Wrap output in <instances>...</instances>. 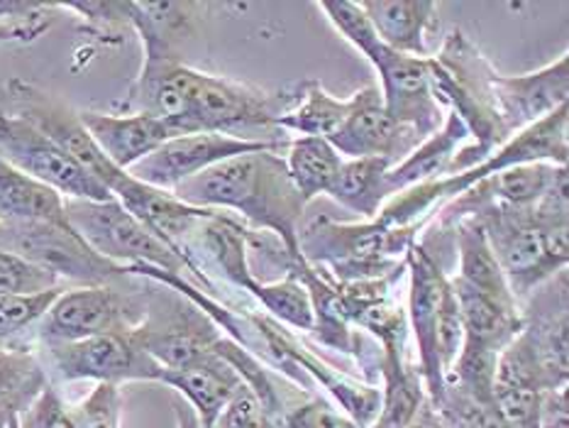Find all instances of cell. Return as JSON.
I'll list each match as a JSON object with an SVG mask.
<instances>
[{"label":"cell","instance_id":"6da1fadb","mask_svg":"<svg viewBox=\"0 0 569 428\" xmlns=\"http://www.w3.org/2000/svg\"><path fill=\"white\" fill-rule=\"evenodd\" d=\"M181 203L240 213L252 230L277 236L293 257L299 252L303 199L296 191L281 152H250L226 159L171 191Z\"/></svg>","mask_w":569,"mask_h":428},{"label":"cell","instance_id":"9a60e30c","mask_svg":"<svg viewBox=\"0 0 569 428\" xmlns=\"http://www.w3.org/2000/svg\"><path fill=\"white\" fill-rule=\"evenodd\" d=\"M328 142L342 159L381 157L396 167L423 138L387 113L379 86H365L362 91L350 96V116Z\"/></svg>","mask_w":569,"mask_h":428},{"label":"cell","instance_id":"f35d334b","mask_svg":"<svg viewBox=\"0 0 569 428\" xmlns=\"http://www.w3.org/2000/svg\"><path fill=\"white\" fill-rule=\"evenodd\" d=\"M538 428H569L567 387H562V389H548L546 395H542Z\"/></svg>","mask_w":569,"mask_h":428},{"label":"cell","instance_id":"d590c367","mask_svg":"<svg viewBox=\"0 0 569 428\" xmlns=\"http://www.w3.org/2000/svg\"><path fill=\"white\" fill-rule=\"evenodd\" d=\"M283 421H287V428H360L348 414L318 397L287 409Z\"/></svg>","mask_w":569,"mask_h":428},{"label":"cell","instance_id":"bcb514c9","mask_svg":"<svg viewBox=\"0 0 569 428\" xmlns=\"http://www.w3.org/2000/svg\"><path fill=\"white\" fill-rule=\"evenodd\" d=\"M442 428H445V426H442Z\"/></svg>","mask_w":569,"mask_h":428},{"label":"cell","instance_id":"d4e9b609","mask_svg":"<svg viewBox=\"0 0 569 428\" xmlns=\"http://www.w3.org/2000/svg\"><path fill=\"white\" fill-rule=\"evenodd\" d=\"M393 165L381 157L345 159L340 175L328 196L365 220H375L391 199L387 189V175Z\"/></svg>","mask_w":569,"mask_h":428},{"label":"cell","instance_id":"7402d4cb","mask_svg":"<svg viewBox=\"0 0 569 428\" xmlns=\"http://www.w3.org/2000/svg\"><path fill=\"white\" fill-rule=\"evenodd\" d=\"M381 407L372 428H408L426 404L418 365L406 360V348L381 350Z\"/></svg>","mask_w":569,"mask_h":428},{"label":"cell","instance_id":"ba28073f","mask_svg":"<svg viewBox=\"0 0 569 428\" xmlns=\"http://www.w3.org/2000/svg\"><path fill=\"white\" fill-rule=\"evenodd\" d=\"M147 313H150V301L142 293H126L113 285L69 287L37 324L34 334L40 342L132 334L144 324Z\"/></svg>","mask_w":569,"mask_h":428},{"label":"cell","instance_id":"f6af8a7d","mask_svg":"<svg viewBox=\"0 0 569 428\" xmlns=\"http://www.w3.org/2000/svg\"><path fill=\"white\" fill-rule=\"evenodd\" d=\"M0 348H3V342H0Z\"/></svg>","mask_w":569,"mask_h":428},{"label":"cell","instance_id":"277c9868","mask_svg":"<svg viewBox=\"0 0 569 428\" xmlns=\"http://www.w3.org/2000/svg\"><path fill=\"white\" fill-rule=\"evenodd\" d=\"M418 242L413 228H383L377 220L338 223L318 216L299 230V252L308 265L323 267L338 285L387 277L406 267V252Z\"/></svg>","mask_w":569,"mask_h":428},{"label":"cell","instance_id":"ac0fdd59","mask_svg":"<svg viewBox=\"0 0 569 428\" xmlns=\"http://www.w3.org/2000/svg\"><path fill=\"white\" fill-rule=\"evenodd\" d=\"M159 382L187 397L201 428H213L230 399L244 387L238 370L216 350L206 360L183 370H162Z\"/></svg>","mask_w":569,"mask_h":428},{"label":"cell","instance_id":"f1b7e54d","mask_svg":"<svg viewBox=\"0 0 569 428\" xmlns=\"http://www.w3.org/2000/svg\"><path fill=\"white\" fill-rule=\"evenodd\" d=\"M247 293L254 297L257 303L264 309V313L274 318L281 326H287L291 330H306V334L313 330V301L296 277H283L279 281H254Z\"/></svg>","mask_w":569,"mask_h":428},{"label":"cell","instance_id":"83f0119b","mask_svg":"<svg viewBox=\"0 0 569 428\" xmlns=\"http://www.w3.org/2000/svg\"><path fill=\"white\" fill-rule=\"evenodd\" d=\"M47 385L44 367L32 350L20 346L0 348V407L20 414Z\"/></svg>","mask_w":569,"mask_h":428},{"label":"cell","instance_id":"30bf717a","mask_svg":"<svg viewBox=\"0 0 569 428\" xmlns=\"http://www.w3.org/2000/svg\"><path fill=\"white\" fill-rule=\"evenodd\" d=\"M0 157L22 175L44 183L61 199L77 201H110V193L101 181L89 175L77 159L69 157L59 145L16 116L0 113Z\"/></svg>","mask_w":569,"mask_h":428},{"label":"cell","instance_id":"ffe728a7","mask_svg":"<svg viewBox=\"0 0 569 428\" xmlns=\"http://www.w3.org/2000/svg\"><path fill=\"white\" fill-rule=\"evenodd\" d=\"M203 3H128L130 28L140 34L144 61H181V44L193 32Z\"/></svg>","mask_w":569,"mask_h":428},{"label":"cell","instance_id":"4316f807","mask_svg":"<svg viewBox=\"0 0 569 428\" xmlns=\"http://www.w3.org/2000/svg\"><path fill=\"white\" fill-rule=\"evenodd\" d=\"M348 116L350 98H336L320 81H303L299 103L277 120V130L296 132L299 138L303 135V138L330 140Z\"/></svg>","mask_w":569,"mask_h":428},{"label":"cell","instance_id":"4dcf8cb0","mask_svg":"<svg viewBox=\"0 0 569 428\" xmlns=\"http://www.w3.org/2000/svg\"><path fill=\"white\" fill-rule=\"evenodd\" d=\"M73 428H120L122 395L118 385H96L89 397L67 407Z\"/></svg>","mask_w":569,"mask_h":428},{"label":"cell","instance_id":"7bdbcfd3","mask_svg":"<svg viewBox=\"0 0 569 428\" xmlns=\"http://www.w3.org/2000/svg\"><path fill=\"white\" fill-rule=\"evenodd\" d=\"M12 416H16V411H10V409H3V407H0V428H10Z\"/></svg>","mask_w":569,"mask_h":428},{"label":"cell","instance_id":"cb8c5ba5","mask_svg":"<svg viewBox=\"0 0 569 428\" xmlns=\"http://www.w3.org/2000/svg\"><path fill=\"white\" fill-rule=\"evenodd\" d=\"M455 242H457V275L450 277L460 285L475 289L487 297L501 301H518L506 281L501 267L493 257L485 230L479 228L477 220L462 218L452 226Z\"/></svg>","mask_w":569,"mask_h":428},{"label":"cell","instance_id":"8fae6325","mask_svg":"<svg viewBox=\"0 0 569 428\" xmlns=\"http://www.w3.org/2000/svg\"><path fill=\"white\" fill-rule=\"evenodd\" d=\"M6 98L8 110H3V113L30 122L32 128L44 135V138H49L69 157L77 159V162L101 181L108 191L122 175H126L122 169L110 165L103 152L98 150L91 135L83 128L79 110H73L69 103L61 101L59 96L49 93L30 81L10 79L6 83Z\"/></svg>","mask_w":569,"mask_h":428},{"label":"cell","instance_id":"8d00e7d4","mask_svg":"<svg viewBox=\"0 0 569 428\" xmlns=\"http://www.w3.org/2000/svg\"><path fill=\"white\" fill-rule=\"evenodd\" d=\"M18 428H73V424L67 404L61 401L52 385H47L30 407L18 414Z\"/></svg>","mask_w":569,"mask_h":428},{"label":"cell","instance_id":"7c38bea8","mask_svg":"<svg viewBox=\"0 0 569 428\" xmlns=\"http://www.w3.org/2000/svg\"><path fill=\"white\" fill-rule=\"evenodd\" d=\"M291 138L287 140H252V138H232L220 132H196L171 138L142 162L134 165L128 175L147 187L174 191L179 183L201 175V171L216 167L226 159L250 155V152H283Z\"/></svg>","mask_w":569,"mask_h":428},{"label":"cell","instance_id":"5b68a950","mask_svg":"<svg viewBox=\"0 0 569 428\" xmlns=\"http://www.w3.org/2000/svg\"><path fill=\"white\" fill-rule=\"evenodd\" d=\"M69 226L103 260L120 267H157L179 275L193 285V269L183 257L147 230L138 218L126 211L116 199L77 201L64 199Z\"/></svg>","mask_w":569,"mask_h":428},{"label":"cell","instance_id":"8992f818","mask_svg":"<svg viewBox=\"0 0 569 428\" xmlns=\"http://www.w3.org/2000/svg\"><path fill=\"white\" fill-rule=\"evenodd\" d=\"M303 83L287 91L269 93L257 86L232 81L216 73H201V83L193 98L187 120L181 122V135L220 132L238 138V132L250 128H274L277 120L299 103Z\"/></svg>","mask_w":569,"mask_h":428},{"label":"cell","instance_id":"d6a6232c","mask_svg":"<svg viewBox=\"0 0 569 428\" xmlns=\"http://www.w3.org/2000/svg\"><path fill=\"white\" fill-rule=\"evenodd\" d=\"M318 10L326 12L332 28H336L362 57L375 44H379V37L360 3H350V0H323V3H318Z\"/></svg>","mask_w":569,"mask_h":428},{"label":"cell","instance_id":"1f68e13d","mask_svg":"<svg viewBox=\"0 0 569 428\" xmlns=\"http://www.w3.org/2000/svg\"><path fill=\"white\" fill-rule=\"evenodd\" d=\"M436 346H438V358H440L442 375H448L452 370L455 360L460 358L462 346H465V324H462L460 303H457V297H455V291L450 287V279L442 289L440 306H438Z\"/></svg>","mask_w":569,"mask_h":428},{"label":"cell","instance_id":"60d3db41","mask_svg":"<svg viewBox=\"0 0 569 428\" xmlns=\"http://www.w3.org/2000/svg\"><path fill=\"white\" fill-rule=\"evenodd\" d=\"M408 428H442V421H440V416L436 414V409H432L430 404L426 401V404H423V409L418 411V416L413 419V424L408 426Z\"/></svg>","mask_w":569,"mask_h":428},{"label":"cell","instance_id":"836d02e7","mask_svg":"<svg viewBox=\"0 0 569 428\" xmlns=\"http://www.w3.org/2000/svg\"><path fill=\"white\" fill-rule=\"evenodd\" d=\"M57 287L67 285H61L54 275L24 260V257L10 250H0V293H37Z\"/></svg>","mask_w":569,"mask_h":428},{"label":"cell","instance_id":"b9f144b4","mask_svg":"<svg viewBox=\"0 0 569 428\" xmlns=\"http://www.w3.org/2000/svg\"><path fill=\"white\" fill-rule=\"evenodd\" d=\"M262 428H287V421H283L281 414H271V416L262 414Z\"/></svg>","mask_w":569,"mask_h":428},{"label":"cell","instance_id":"e575fe53","mask_svg":"<svg viewBox=\"0 0 569 428\" xmlns=\"http://www.w3.org/2000/svg\"><path fill=\"white\" fill-rule=\"evenodd\" d=\"M54 10H71L86 22V28L96 34L116 37L122 28H130L128 3L116 0H93V3H52Z\"/></svg>","mask_w":569,"mask_h":428},{"label":"cell","instance_id":"52a82bcc","mask_svg":"<svg viewBox=\"0 0 569 428\" xmlns=\"http://www.w3.org/2000/svg\"><path fill=\"white\" fill-rule=\"evenodd\" d=\"M0 250H10L54 275L67 287H106L128 269L103 260L67 223H3Z\"/></svg>","mask_w":569,"mask_h":428},{"label":"cell","instance_id":"f546056e","mask_svg":"<svg viewBox=\"0 0 569 428\" xmlns=\"http://www.w3.org/2000/svg\"><path fill=\"white\" fill-rule=\"evenodd\" d=\"M69 287H57L37 293H0V342L18 346L24 330H34L52 303Z\"/></svg>","mask_w":569,"mask_h":428},{"label":"cell","instance_id":"74e56055","mask_svg":"<svg viewBox=\"0 0 569 428\" xmlns=\"http://www.w3.org/2000/svg\"><path fill=\"white\" fill-rule=\"evenodd\" d=\"M52 28V16L44 12L40 18L32 20H22V22H10V24H0V44L8 42H20V44H30L34 40Z\"/></svg>","mask_w":569,"mask_h":428},{"label":"cell","instance_id":"d6986e66","mask_svg":"<svg viewBox=\"0 0 569 428\" xmlns=\"http://www.w3.org/2000/svg\"><path fill=\"white\" fill-rule=\"evenodd\" d=\"M360 8L372 22L381 44L399 54L428 57V34L438 24L432 0H362Z\"/></svg>","mask_w":569,"mask_h":428},{"label":"cell","instance_id":"e0dca14e","mask_svg":"<svg viewBox=\"0 0 569 428\" xmlns=\"http://www.w3.org/2000/svg\"><path fill=\"white\" fill-rule=\"evenodd\" d=\"M86 132L110 165L130 171L171 138H179L167 120L142 113H98L79 110Z\"/></svg>","mask_w":569,"mask_h":428},{"label":"cell","instance_id":"9c48e42d","mask_svg":"<svg viewBox=\"0 0 569 428\" xmlns=\"http://www.w3.org/2000/svg\"><path fill=\"white\" fill-rule=\"evenodd\" d=\"M132 334H108L71 342H40V348L47 365L64 382L93 379L96 385L118 387L122 382H159L162 367L140 348Z\"/></svg>","mask_w":569,"mask_h":428},{"label":"cell","instance_id":"4fadbf2b","mask_svg":"<svg viewBox=\"0 0 569 428\" xmlns=\"http://www.w3.org/2000/svg\"><path fill=\"white\" fill-rule=\"evenodd\" d=\"M369 64L379 73V93L387 113L411 128L420 138H430L438 132L445 122V108L438 103L432 93L430 77H428V57H408L389 49L387 44H375L365 54Z\"/></svg>","mask_w":569,"mask_h":428},{"label":"cell","instance_id":"2e32d148","mask_svg":"<svg viewBox=\"0 0 569 428\" xmlns=\"http://www.w3.org/2000/svg\"><path fill=\"white\" fill-rule=\"evenodd\" d=\"M491 91L501 126L509 138L567 106L569 54H562L538 71L506 77L493 71Z\"/></svg>","mask_w":569,"mask_h":428},{"label":"cell","instance_id":"3957f363","mask_svg":"<svg viewBox=\"0 0 569 428\" xmlns=\"http://www.w3.org/2000/svg\"><path fill=\"white\" fill-rule=\"evenodd\" d=\"M426 61L438 103L448 108L445 113L460 118L475 138V145H465L452 162L450 175H460V171L485 162L491 152H497L509 140L491 91V77L497 69L467 40L462 30H452L445 37L440 52Z\"/></svg>","mask_w":569,"mask_h":428},{"label":"cell","instance_id":"ab89813d","mask_svg":"<svg viewBox=\"0 0 569 428\" xmlns=\"http://www.w3.org/2000/svg\"><path fill=\"white\" fill-rule=\"evenodd\" d=\"M52 10V3H37V0H0V24L32 20Z\"/></svg>","mask_w":569,"mask_h":428},{"label":"cell","instance_id":"44dd1931","mask_svg":"<svg viewBox=\"0 0 569 428\" xmlns=\"http://www.w3.org/2000/svg\"><path fill=\"white\" fill-rule=\"evenodd\" d=\"M469 138H472V135H469L467 126L460 118L455 113L445 116V122L438 132H432L430 138L420 142L411 155L389 169L387 175L389 193L393 196L411 187H418V183L448 177L457 152L462 150Z\"/></svg>","mask_w":569,"mask_h":428},{"label":"cell","instance_id":"ee69618b","mask_svg":"<svg viewBox=\"0 0 569 428\" xmlns=\"http://www.w3.org/2000/svg\"><path fill=\"white\" fill-rule=\"evenodd\" d=\"M0 238H3V223H0Z\"/></svg>","mask_w":569,"mask_h":428},{"label":"cell","instance_id":"7a4b0ae2","mask_svg":"<svg viewBox=\"0 0 569 428\" xmlns=\"http://www.w3.org/2000/svg\"><path fill=\"white\" fill-rule=\"evenodd\" d=\"M567 177L536 206L489 203L475 216L516 299L530 297L567 269L569 260Z\"/></svg>","mask_w":569,"mask_h":428},{"label":"cell","instance_id":"603a6c76","mask_svg":"<svg viewBox=\"0 0 569 428\" xmlns=\"http://www.w3.org/2000/svg\"><path fill=\"white\" fill-rule=\"evenodd\" d=\"M0 223H67L64 199L0 157Z\"/></svg>","mask_w":569,"mask_h":428},{"label":"cell","instance_id":"484cf974","mask_svg":"<svg viewBox=\"0 0 569 428\" xmlns=\"http://www.w3.org/2000/svg\"><path fill=\"white\" fill-rule=\"evenodd\" d=\"M283 155H287L283 162H287L289 177L306 206L318 199L320 193H328L332 189L345 162L328 140L303 138V135L289 140Z\"/></svg>","mask_w":569,"mask_h":428},{"label":"cell","instance_id":"5bb4252c","mask_svg":"<svg viewBox=\"0 0 569 428\" xmlns=\"http://www.w3.org/2000/svg\"><path fill=\"white\" fill-rule=\"evenodd\" d=\"M408 272V326L413 328L418 346V370L423 377L428 404L438 409L445 399V375L436 346V324L442 289L448 285V275L432 260L423 245L416 242L406 252Z\"/></svg>","mask_w":569,"mask_h":428}]
</instances>
